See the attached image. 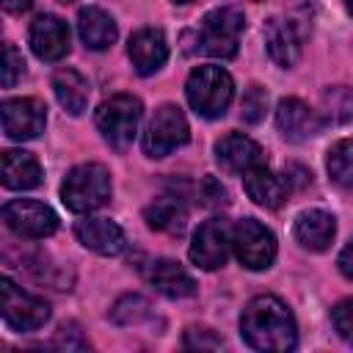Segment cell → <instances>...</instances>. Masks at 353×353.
Returning a JSON list of instances; mask_svg holds the SVG:
<instances>
[{"label":"cell","mask_w":353,"mask_h":353,"mask_svg":"<svg viewBox=\"0 0 353 353\" xmlns=\"http://www.w3.org/2000/svg\"><path fill=\"white\" fill-rule=\"evenodd\" d=\"M0 309L6 325L14 331H36L50 320V303L25 292L11 279H0Z\"/></svg>","instance_id":"6"},{"label":"cell","mask_w":353,"mask_h":353,"mask_svg":"<svg viewBox=\"0 0 353 353\" xmlns=\"http://www.w3.org/2000/svg\"><path fill=\"white\" fill-rule=\"evenodd\" d=\"M336 262H339V270H342L347 279H353V240L342 248V254H339V259H336Z\"/></svg>","instance_id":"34"},{"label":"cell","mask_w":353,"mask_h":353,"mask_svg":"<svg viewBox=\"0 0 353 353\" xmlns=\"http://www.w3.org/2000/svg\"><path fill=\"white\" fill-rule=\"evenodd\" d=\"M215 160L229 174H248L256 165H265V152L256 141L243 132H229L215 143Z\"/></svg>","instance_id":"13"},{"label":"cell","mask_w":353,"mask_h":353,"mask_svg":"<svg viewBox=\"0 0 353 353\" xmlns=\"http://www.w3.org/2000/svg\"><path fill=\"white\" fill-rule=\"evenodd\" d=\"M127 55L135 66L138 74H152L157 72L165 58H168V44H165V36L163 30L157 28H141L130 36V44H127Z\"/></svg>","instance_id":"15"},{"label":"cell","mask_w":353,"mask_h":353,"mask_svg":"<svg viewBox=\"0 0 353 353\" xmlns=\"http://www.w3.org/2000/svg\"><path fill=\"white\" fill-rule=\"evenodd\" d=\"M345 8H347V11L353 14V0H345Z\"/></svg>","instance_id":"36"},{"label":"cell","mask_w":353,"mask_h":353,"mask_svg":"<svg viewBox=\"0 0 353 353\" xmlns=\"http://www.w3.org/2000/svg\"><path fill=\"white\" fill-rule=\"evenodd\" d=\"M325 105L336 108V110H331V113H334L339 121L353 119V94H347V97H345V102H339V88H331V91L325 94Z\"/></svg>","instance_id":"33"},{"label":"cell","mask_w":353,"mask_h":353,"mask_svg":"<svg viewBox=\"0 0 353 353\" xmlns=\"http://www.w3.org/2000/svg\"><path fill=\"white\" fill-rule=\"evenodd\" d=\"M41 182V165L30 152L8 149L3 152V185L8 190H30Z\"/></svg>","instance_id":"20"},{"label":"cell","mask_w":353,"mask_h":353,"mask_svg":"<svg viewBox=\"0 0 353 353\" xmlns=\"http://www.w3.org/2000/svg\"><path fill=\"white\" fill-rule=\"evenodd\" d=\"M185 97L190 108L204 119H221L234 97V83L221 66H199L188 74Z\"/></svg>","instance_id":"3"},{"label":"cell","mask_w":353,"mask_h":353,"mask_svg":"<svg viewBox=\"0 0 353 353\" xmlns=\"http://www.w3.org/2000/svg\"><path fill=\"white\" fill-rule=\"evenodd\" d=\"M276 124H279V132L287 141H292V143L309 141V138H314L323 130L320 113L312 110L306 102H301L295 97L279 102V108H276Z\"/></svg>","instance_id":"12"},{"label":"cell","mask_w":353,"mask_h":353,"mask_svg":"<svg viewBox=\"0 0 353 353\" xmlns=\"http://www.w3.org/2000/svg\"><path fill=\"white\" fill-rule=\"evenodd\" d=\"M243 28H245L243 11H237L232 6L215 8V11L204 14L199 28L188 36L193 41L190 52H201V55H212V58H232L237 52Z\"/></svg>","instance_id":"2"},{"label":"cell","mask_w":353,"mask_h":353,"mask_svg":"<svg viewBox=\"0 0 353 353\" xmlns=\"http://www.w3.org/2000/svg\"><path fill=\"white\" fill-rule=\"evenodd\" d=\"M240 334L251 347L268 353L292 350L298 339L292 312L276 295H256L248 301L240 314Z\"/></svg>","instance_id":"1"},{"label":"cell","mask_w":353,"mask_h":353,"mask_svg":"<svg viewBox=\"0 0 353 353\" xmlns=\"http://www.w3.org/2000/svg\"><path fill=\"white\" fill-rule=\"evenodd\" d=\"M331 323H334L336 334H339L345 342L353 345V298L339 301V303L334 306V312H331Z\"/></svg>","instance_id":"29"},{"label":"cell","mask_w":353,"mask_h":353,"mask_svg":"<svg viewBox=\"0 0 353 353\" xmlns=\"http://www.w3.org/2000/svg\"><path fill=\"white\" fill-rule=\"evenodd\" d=\"M240 108H243V119H245L248 124L262 121V116H265V110H268V94H265V88H262V85H248L245 94H243Z\"/></svg>","instance_id":"27"},{"label":"cell","mask_w":353,"mask_h":353,"mask_svg":"<svg viewBox=\"0 0 353 353\" xmlns=\"http://www.w3.org/2000/svg\"><path fill=\"white\" fill-rule=\"evenodd\" d=\"M190 138V127H188V119L185 113L165 102L154 110L149 127H146V135H143V152L149 157H165L171 154L176 146H182L185 141Z\"/></svg>","instance_id":"7"},{"label":"cell","mask_w":353,"mask_h":353,"mask_svg":"<svg viewBox=\"0 0 353 353\" xmlns=\"http://www.w3.org/2000/svg\"><path fill=\"white\" fill-rule=\"evenodd\" d=\"M55 345L58 347H66V350H83V347H88V342L80 336V331L69 323V325H61L58 328V336H55Z\"/></svg>","instance_id":"32"},{"label":"cell","mask_w":353,"mask_h":353,"mask_svg":"<svg viewBox=\"0 0 353 353\" xmlns=\"http://www.w3.org/2000/svg\"><path fill=\"white\" fill-rule=\"evenodd\" d=\"M143 218L157 232L179 234L185 229V223H188V210L176 196H160L143 210Z\"/></svg>","instance_id":"24"},{"label":"cell","mask_w":353,"mask_h":353,"mask_svg":"<svg viewBox=\"0 0 353 353\" xmlns=\"http://www.w3.org/2000/svg\"><path fill=\"white\" fill-rule=\"evenodd\" d=\"M3 221L6 226L19 234V237H30V240H41V237H50L55 229H58V215L41 204V201H33V199H17V201H8L3 207Z\"/></svg>","instance_id":"9"},{"label":"cell","mask_w":353,"mask_h":353,"mask_svg":"<svg viewBox=\"0 0 353 353\" xmlns=\"http://www.w3.org/2000/svg\"><path fill=\"white\" fill-rule=\"evenodd\" d=\"M141 110L143 108H141V99L138 97H132V94H113L110 99H105L97 108L94 121H97V130L102 132V138L113 149L124 152L132 143L135 132H138Z\"/></svg>","instance_id":"5"},{"label":"cell","mask_w":353,"mask_h":353,"mask_svg":"<svg viewBox=\"0 0 353 353\" xmlns=\"http://www.w3.org/2000/svg\"><path fill=\"white\" fill-rule=\"evenodd\" d=\"M325 168H328L331 179H334L336 185L353 188V141H350V138L336 141V143L328 149Z\"/></svg>","instance_id":"25"},{"label":"cell","mask_w":353,"mask_h":353,"mask_svg":"<svg viewBox=\"0 0 353 353\" xmlns=\"http://www.w3.org/2000/svg\"><path fill=\"white\" fill-rule=\"evenodd\" d=\"M61 3H72V0H61Z\"/></svg>","instance_id":"38"},{"label":"cell","mask_w":353,"mask_h":353,"mask_svg":"<svg viewBox=\"0 0 353 353\" xmlns=\"http://www.w3.org/2000/svg\"><path fill=\"white\" fill-rule=\"evenodd\" d=\"M265 47H268V55L290 69L298 63L301 58V36H298V28L290 22V19H281V17H273L265 22Z\"/></svg>","instance_id":"17"},{"label":"cell","mask_w":353,"mask_h":353,"mask_svg":"<svg viewBox=\"0 0 353 353\" xmlns=\"http://www.w3.org/2000/svg\"><path fill=\"white\" fill-rule=\"evenodd\" d=\"M108 199H110V174L99 163L74 165L61 185V201L72 212H94Z\"/></svg>","instance_id":"4"},{"label":"cell","mask_w":353,"mask_h":353,"mask_svg":"<svg viewBox=\"0 0 353 353\" xmlns=\"http://www.w3.org/2000/svg\"><path fill=\"white\" fill-rule=\"evenodd\" d=\"M0 116H3V132L11 141H30L39 132H44V105L39 99L30 97H17V99H6L0 105Z\"/></svg>","instance_id":"11"},{"label":"cell","mask_w":353,"mask_h":353,"mask_svg":"<svg viewBox=\"0 0 353 353\" xmlns=\"http://www.w3.org/2000/svg\"><path fill=\"white\" fill-rule=\"evenodd\" d=\"M174 3H190V0H174Z\"/></svg>","instance_id":"37"},{"label":"cell","mask_w":353,"mask_h":353,"mask_svg":"<svg viewBox=\"0 0 353 353\" xmlns=\"http://www.w3.org/2000/svg\"><path fill=\"white\" fill-rule=\"evenodd\" d=\"M149 281H152V287L157 292H163L168 298H188V295L196 292L193 276L182 265H176L174 259H157V262H152Z\"/></svg>","instance_id":"21"},{"label":"cell","mask_w":353,"mask_h":353,"mask_svg":"<svg viewBox=\"0 0 353 353\" xmlns=\"http://www.w3.org/2000/svg\"><path fill=\"white\" fill-rule=\"evenodd\" d=\"M30 50L41 61H61L69 52V28L61 17L41 14L30 25Z\"/></svg>","instance_id":"14"},{"label":"cell","mask_w":353,"mask_h":353,"mask_svg":"<svg viewBox=\"0 0 353 353\" xmlns=\"http://www.w3.org/2000/svg\"><path fill=\"white\" fill-rule=\"evenodd\" d=\"M77 30H80V39H83V44L88 50H108L119 36L113 17L108 11H102V8H94V6L80 11Z\"/></svg>","instance_id":"22"},{"label":"cell","mask_w":353,"mask_h":353,"mask_svg":"<svg viewBox=\"0 0 353 353\" xmlns=\"http://www.w3.org/2000/svg\"><path fill=\"white\" fill-rule=\"evenodd\" d=\"M52 91H55V99L61 102V108L72 116H80L88 105V80L77 72V69H58L52 74Z\"/></svg>","instance_id":"23"},{"label":"cell","mask_w":353,"mask_h":353,"mask_svg":"<svg viewBox=\"0 0 353 353\" xmlns=\"http://www.w3.org/2000/svg\"><path fill=\"white\" fill-rule=\"evenodd\" d=\"M199 199H201L204 207H221V204L229 201V193H226V188L215 176H204L199 182Z\"/></svg>","instance_id":"31"},{"label":"cell","mask_w":353,"mask_h":353,"mask_svg":"<svg viewBox=\"0 0 353 353\" xmlns=\"http://www.w3.org/2000/svg\"><path fill=\"white\" fill-rule=\"evenodd\" d=\"M25 72V61L17 52L14 44H3V66H0V77H3V88H11Z\"/></svg>","instance_id":"28"},{"label":"cell","mask_w":353,"mask_h":353,"mask_svg":"<svg viewBox=\"0 0 353 353\" xmlns=\"http://www.w3.org/2000/svg\"><path fill=\"white\" fill-rule=\"evenodd\" d=\"M232 248L243 268L248 270H268L276 259V237L259 221L245 218L232 229Z\"/></svg>","instance_id":"8"},{"label":"cell","mask_w":353,"mask_h":353,"mask_svg":"<svg viewBox=\"0 0 353 353\" xmlns=\"http://www.w3.org/2000/svg\"><path fill=\"white\" fill-rule=\"evenodd\" d=\"M232 248V229L223 218H210L204 221L190 243V259L193 265L204 268V270H218L221 265H226Z\"/></svg>","instance_id":"10"},{"label":"cell","mask_w":353,"mask_h":353,"mask_svg":"<svg viewBox=\"0 0 353 353\" xmlns=\"http://www.w3.org/2000/svg\"><path fill=\"white\" fill-rule=\"evenodd\" d=\"M295 240L309 251H325L336 234V221L325 210H306L295 218L292 226Z\"/></svg>","instance_id":"18"},{"label":"cell","mask_w":353,"mask_h":353,"mask_svg":"<svg viewBox=\"0 0 353 353\" xmlns=\"http://www.w3.org/2000/svg\"><path fill=\"white\" fill-rule=\"evenodd\" d=\"M245 193L265 210H279L287 196H290V185L284 176H276L273 171H268L265 165H256L245 174Z\"/></svg>","instance_id":"19"},{"label":"cell","mask_w":353,"mask_h":353,"mask_svg":"<svg viewBox=\"0 0 353 353\" xmlns=\"http://www.w3.org/2000/svg\"><path fill=\"white\" fill-rule=\"evenodd\" d=\"M149 314H152L149 301L141 298V295H124V298H119V301L113 303V309H110V317H113V323H119V325H138V323L146 320Z\"/></svg>","instance_id":"26"},{"label":"cell","mask_w":353,"mask_h":353,"mask_svg":"<svg viewBox=\"0 0 353 353\" xmlns=\"http://www.w3.org/2000/svg\"><path fill=\"white\" fill-rule=\"evenodd\" d=\"M33 6V0H3V8L8 14H25Z\"/></svg>","instance_id":"35"},{"label":"cell","mask_w":353,"mask_h":353,"mask_svg":"<svg viewBox=\"0 0 353 353\" xmlns=\"http://www.w3.org/2000/svg\"><path fill=\"white\" fill-rule=\"evenodd\" d=\"M74 234L88 251L102 256H116L124 248V232L110 218H83L77 221Z\"/></svg>","instance_id":"16"},{"label":"cell","mask_w":353,"mask_h":353,"mask_svg":"<svg viewBox=\"0 0 353 353\" xmlns=\"http://www.w3.org/2000/svg\"><path fill=\"white\" fill-rule=\"evenodd\" d=\"M185 347L190 350H218L223 345V339L212 331V328H188L185 331Z\"/></svg>","instance_id":"30"}]
</instances>
